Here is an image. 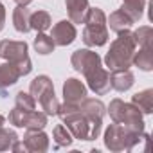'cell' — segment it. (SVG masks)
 <instances>
[{"label": "cell", "instance_id": "6da1fadb", "mask_svg": "<svg viewBox=\"0 0 153 153\" xmlns=\"http://www.w3.org/2000/svg\"><path fill=\"white\" fill-rule=\"evenodd\" d=\"M70 65L76 72L85 76L87 88L96 96H105L110 92V70L103 67L101 56L92 49H78L70 56Z\"/></svg>", "mask_w": 153, "mask_h": 153}, {"label": "cell", "instance_id": "7a4b0ae2", "mask_svg": "<svg viewBox=\"0 0 153 153\" xmlns=\"http://www.w3.org/2000/svg\"><path fill=\"white\" fill-rule=\"evenodd\" d=\"M56 115H59V119L68 128L72 137L78 140H96L101 133L103 123H94L88 117H85L79 110V105L63 103V105H59Z\"/></svg>", "mask_w": 153, "mask_h": 153}, {"label": "cell", "instance_id": "3957f363", "mask_svg": "<svg viewBox=\"0 0 153 153\" xmlns=\"http://www.w3.org/2000/svg\"><path fill=\"white\" fill-rule=\"evenodd\" d=\"M135 51H137V43L133 40V33L130 29H124V31L117 33V38L110 43V51L105 56L106 68L110 72L130 68Z\"/></svg>", "mask_w": 153, "mask_h": 153}, {"label": "cell", "instance_id": "277c9868", "mask_svg": "<svg viewBox=\"0 0 153 153\" xmlns=\"http://www.w3.org/2000/svg\"><path fill=\"white\" fill-rule=\"evenodd\" d=\"M85 29L81 33V40L87 47H103L108 42V25L106 15L99 7H88L83 18Z\"/></svg>", "mask_w": 153, "mask_h": 153}, {"label": "cell", "instance_id": "5b68a950", "mask_svg": "<svg viewBox=\"0 0 153 153\" xmlns=\"http://www.w3.org/2000/svg\"><path fill=\"white\" fill-rule=\"evenodd\" d=\"M148 133L146 131H133L119 123H114L106 128L105 131V146L110 151H131L135 146H139V142L142 139H146Z\"/></svg>", "mask_w": 153, "mask_h": 153}, {"label": "cell", "instance_id": "8992f818", "mask_svg": "<svg viewBox=\"0 0 153 153\" xmlns=\"http://www.w3.org/2000/svg\"><path fill=\"white\" fill-rule=\"evenodd\" d=\"M106 112L110 114V119L114 123H119L133 131H144V119L142 114L137 106H133L131 103H124L123 99L115 97L110 101Z\"/></svg>", "mask_w": 153, "mask_h": 153}, {"label": "cell", "instance_id": "52a82bcc", "mask_svg": "<svg viewBox=\"0 0 153 153\" xmlns=\"http://www.w3.org/2000/svg\"><path fill=\"white\" fill-rule=\"evenodd\" d=\"M27 51H29V45L25 42H16V40H2L0 42V58L15 63L20 68L22 76H27L33 70V63H31Z\"/></svg>", "mask_w": 153, "mask_h": 153}, {"label": "cell", "instance_id": "ba28073f", "mask_svg": "<svg viewBox=\"0 0 153 153\" xmlns=\"http://www.w3.org/2000/svg\"><path fill=\"white\" fill-rule=\"evenodd\" d=\"M49 123V115L40 110H20L13 108L9 112V124L25 130H43Z\"/></svg>", "mask_w": 153, "mask_h": 153}, {"label": "cell", "instance_id": "9c48e42d", "mask_svg": "<svg viewBox=\"0 0 153 153\" xmlns=\"http://www.w3.org/2000/svg\"><path fill=\"white\" fill-rule=\"evenodd\" d=\"M76 36H78V31H76V24H72L70 20H61L58 24H54L52 31H51V38L58 47H67L70 45Z\"/></svg>", "mask_w": 153, "mask_h": 153}, {"label": "cell", "instance_id": "30bf717a", "mask_svg": "<svg viewBox=\"0 0 153 153\" xmlns=\"http://www.w3.org/2000/svg\"><path fill=\"white\" fill-rule=\"evenodd\" d=\"M87 97V85L76 78H68L63 83V99L65 103L79 105Z\"/></svg>", "mask_w": 153, "mask_h": 153}, {"label": "cell", "instance_id": "8fae6325", "mask_svg": "<svg viewBox=\"0 0 153 153\" xmlns=\"http://www.w3.org/2000/svg\"><path fill=\"white\" fill-rule=\"evenodd\" d=\"M22 140L31 153H45L49 149V135L43 130H27Z\"/></svg>", "mask_w": 153, "mask_h": 153}, {"label": "cell", "instance_id": "7c38bea8", "mask_svg": "<svg viewBox=\"0 0 153 153\" xmlns=\"http://www.w3.org/2000/svg\"><path fill=\"white\" fill-rule=\"evenodd\" d=\"M79 110L85 117H88L94 123H103V117L106 114V106L103 105L101 99H96V97H85L79 103Z\"/></svg>", "mask_w": 153, "mask_h": 153}, {"label": "cell", "instance_id": "4fadbf2b", "mask_svg": "<svg viewBox=\"0 0 153 153\" xmlns=\"http://www.w3.org/2000/svg\"><path fill=\"white\" fill-rule=\"evenodd\" d=\"M20 78H22V72L15 63L6 61L0 65V92H2V96H6V90L13 87Z\"/></svg>", "mask_w": 153, "mask_h": 153}, {"label": "cell", "instance_id": "5bb4252c", "mask_svg": "<svg viewBox=\"0 0 153 153\" xmlns=\"http://www.w3.org/2000/svg\"><path fill=\"white\" fill-rule=\"evenodd\" d=\"M133 83H135V76L130 68L110 72V87L117 92H128L133 87Z\"/></svg>", "mask_w": 153, "mask_h": 153}, {"label": "cell", "instance_id": "9a60e30c", "mask_svg": "<svg viewBox=\"0 0 153 153\" xmlns=\"http://www.w3.org/2000/svg\"><path fill=\"white\" fill-rule=\"evenodd\" d=\"M65 7L72 24H83L85 13L88 9V0H65Z\"/></svg>", "mask_w": 153, "mask_h": 153}, {"label": "cell", "instance_id": "2e32d148", "mask_svg": "<svg viewBox=\"0 0 153 153\" xmlns=\"http://www.w3.org/2000/svg\"><path fill=\"white\" fill-rule=\"evenodd\" d=\"M31 11L27 9V6H16L13 11V25L18 33L25 34L31 31Z\"/></svg>", "mask_w": 153, "mask_h": 153}, {"label": "cell", "instance_id": "e0dca14e", "mask_svg": "<svg viewBox=\"0 0 153 153\" xmlns=\"http://www.w3.org/2000/svg\"><path fill=\"white\" fill-rule=\"evenodd\" d=\"M144 7H146V0H123L121 11L133 24H137L142 18V15H144Z\"/></svg>", "mask_w": 153, "mask_h": 153}, {"label": "cell", "instance_id": "ac0fdd59", "mask_svg": "<svg viewBox=\"0 0 153 153\" xmlns=\"http://www.w3.org/2000/svg\"><path fill=\"white\" fill-rule=\"evenodd\" d=\"M131 65L139 67L144 72L153 70V54H151V45H142L139 47V51H135L133 54V61Z\"/></svg>", "mask_w": 153, "mask_h": 153}, {"label": "cell", "instance_id": "d6986e66", "mask_svg": "<svg viewBox=\"0 0 153 153\" xmlns=\"http://www.w3.org/2000/svg\"><path fill=\"white\" fill-rule=\"evenodd\" d=\"M131 105L140 110V114H151L153 112V88L140 90L131 96Z\"/></svg>", "mask_w": 153, "mask_h": 153}, {"label": "cell", "instance_id": "ffe728a7", "mask_svg": "<svg viewBox=\"0 0 153 153\" xmlns=\"http://www.w3.org/2000/svg\"><path fill=\"white\" fill-rule=\"evenodd\" d=\"M49 90H54V85H52V79L49 78V76H45V74H42V76H36V78L31 81V85H29V94L38 101L45 92H49Z\"/></svg>", "mask_w": 153, "mask_h": 153}, {"label": "cell", "instance_id": "44dd1931", "mask_svg": "<svg viewBox=\"0 0 153 153\" xmlns=\"http://www.w3.org/2000/svg\"><path fill=\"white\" fill-rule=\"evenodd\" d=\"M106 25H110V29H112L114 33H121V31H124V29H130V27L133 25V22H131L121 9H117V11H114V13L106 18Z\"/></svg>", "mask_w": 153, "mask_h": 153}, {"label": "cell", "instance_id": "7402d4cb", "mask_svg": "<svg viewBox=\"0 0 153 153\" xmlns=\"http://www.w3.org/2000/svg\"><path fill=\"white\" fill-rule=\"evenodd\" d=\"M31 29H34L36 33H45L47 29H51L52 25V20H51V15L43 9H38L34 13H31Z\"/></svg>", "mask_w": 153, "mask_h": 153}, {"label": "cell", "instance_id": "603a6c76", "mask_svg": "<svg viewBox=\"0 0 153 153\" xmlns=\"http://www.w3.org/2000/svg\"><path fill=\"white\" fill-rule=\"evenodd\" d=\"M38 103H40V106H42V112H45L49 117H52V115H56V114H58L59 101H58V97H56L54 90L45 92V94L38 99Z\"/></svg>", "mask_w": 153, "mask_h": 153}, {"label": "cell", "instance_id": "cb8c5ba5", "mask_svg": "<svg viewBox=\"0 0 153 153\" xmlns=\"http://www.w3.org/2000/svg\"><path fill=\"white\" fill-rule=\"evenodd\" d=\"M33 45H34L36 52L42 54V56H47V54L54 52V49H56V43H54L52 38H51L49 34H45V33H38Z\"/></svg>", "mask_w": 153, "mask_h": 153}, {"label": "cell", "instance_id": "d4e9b609", "mask_svg": "<svg viewBox=\"0 0 153 153\" xmlns=\"http://www.w3.org/2000/svg\"><path fill=\"white\" fill-rule=\"evenodd\" d=\"M52 139H54V142H56L58 148H68V146L72 144V140H74L72 133L68 131V128H67L65 124L54 126V130H52Z\"/></svg>", "mask_w": 153, "mask_h": 153}, {"label": "cell", "instance_id": "484cf974", "mask_svg": "<svg viewBox=\"0 0 153 153\" xmlns=\"http://www.w3.org/2000/svg\"><path fill=\"white\" fill-rule=\"evenodd\" d=\"M18 140V135L15 130H9L6 126H0V151H7L11 146Z\"/></svg>", "mask_w": 153, "mask_h": 153}, {"label": "cell", "instance_id": "4316f807", "mask_svg": "<svg viewBox=\"0 0 153 153\" xmlns=\"http://www.w3.org/2000/svg\"><path fill=\"white\" fill-rule=\"evenodd\" d=\"M131 33H133V40H135V43H137L139 47H142V45H151L153 31H151L149 25H140L139 29H135V31H131Z\"/></svg>", "mask_w": 153, "mask_h": 153}, {"label": "cell", "instance_id": "83f0119b", "mask_svg": "<svg viewBox=\"0 0 153 153\" xmlns=\"http://www.w3.org/2000/svg\"><path fill=\"white\" fill-rule=\"evenodd\" d=\"M15 106L20 108V110H36V99L29 92L20 90L15 97Z\"/></svg>", "mask_w": 153, "mask_h": 153}, {"label": "cell", "instance_id": "f1b7e54d", "mask_svg": "<svg viewBox=\"0 0 153 153\" xmlns=\"http://www.w3.org/2000/svg\"><path fill=\"white\" fill-rule=\"evenodd\" d=\"M4 25H6V7L0 2V31L4 29Z\"/></svg>", "mask_w": 153, "mask_h": 153}, {"label": "cell", "instance_id": "f546056e", "mask_svg": "<svg viewBox=\"0 0 153 153\" xmlns=\"http://www.w3.org/2000/svg\"><path fill=\"white\" fill-rule=\"evenodd\" d=\"M15 2H16V6H29L33 0H15Z\"/></svg>", "mask_w": 153, "mask_h": 153}, {"label": "cell", "instance_id": "4dcf8cb0", "mask_svg": "<svg viewBox=\"0 0 153 153\" xmlns=\"http://www.w3.org/2000/svg\"><path fill=\"white\" fill-rule=\"evenodd\" d=\"M4 124H6V117L0 114V126H4Z\"/></svg>", "mask_w": 153, "mask_h": 153}]
</instances>
